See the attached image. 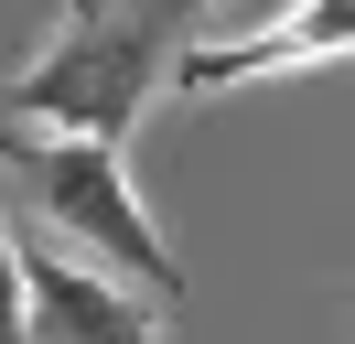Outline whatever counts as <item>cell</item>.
Listing matches in <instances>:
<instances>
[{"label": "cell", "mask_w": 355, "mask_h": 344, "mask_svg": "<svg viewBox=\"0 0 355 344\" xmlns=\"http://www.w3.org/2000/svg\"><path fill=\"white\" fill-rule=\"evenodd\" d=\"M194 11L183 0H65L33 64L11 76V119H44V129H87V140H130L140 108L162 97Z\"/></svg>", "instance_id": "6da1fadb"}, {"label": "cell", "mask_w": 355, "mask_h": 344, "mask_svg": "<svg viewBox=\"0 0 355 344\" xmlns=\"http://www.w3.org/2000/svg\"><path fill=\"white\" fill-rule=\"evenodd\" d=\"M0 162H11V183L33 194V215H44L54 237H76L87 258H108L130 291L151 301H183V258L162 248L151 205L130 194V162H119V140H87V129H0Z\"/></svg>", "instance_id": "7a4b0ae2"}, {"label": "cell", "mask_w": 355, "mask_h": 344, "mask_svg": "<svg viewBox=\"0 0 355 344\" xmlns=\"http://www.w3.org/2000/svg\"><path fill=\"white\" fill-rule=\"evenodd\" d=\"M334 54H355V0H291V22H269L248 43H183L173 97H226L248 76H291V64H334Z\"/></svg>", "instance_id": "3957f363"}, {"label": "cell", "mask_w": 355, "mask_h": 344, "mask_svg": "<svg viewBox=\"0 0 355 344\" xmlns=\"http://www.w3.org/2000/svg\"><path fill=\"white\" fill-rule=\"evenodd\" d=\"M22 344H162V322L130 291H108L97 269L22 248Z\"/></svg>", "instance_id": "277c9868"}, {"label": "cell", "mask_w": 355, "mask_h": 344, "mask_svg": "<svg viewBox=\"0 0 355 344\" xmlns=\"http://www.w3.org/2000/svg\"><path fill=\"white\" fill-rule=\"evenodd\" d=\"M0 344H22V237L0 215Z\"/></svg>", "instance_id": "5b68a950"}]
</instances>
